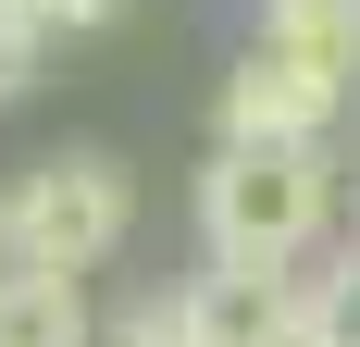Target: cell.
Here are the masks:
<instances>
[{
    "instance_id": "cell-8",
    "label": "cell",
    "mask_w": 360,
    "mask_h": 347,
    "mask_svg": "<svg viewBox=\"0 0 360 347\" xmlns=\"http://www.w3.org/2000/svg\"><path fill=\"white\" fill-rule=\"evenodd\" d=\"M311 347H360V236L335 273H311Z\"/></svg>"
},
{
    "instance_id": "cell-9",
    "label": "cell",
    "mask_w": 360,
    "mask_h": 347,
    "mask_svg": "<svg viewBox=\"0 0 360 347\" xmlns=\"http://www.w3.org/2000/svg\"><path fill=\"white\" fill-rule=\"evenodd\" d=\"M37 63H50V25H37L25 0H0V112L37 87Z\"/></svg>"
},
{
    "instance_id": "cell-11",
    "label": "cell",
    "mask_w": 360,
    "mask_h": 347,
    "mask_svg": "<svg viewBox=\"0 0 360 347\" xmlns=\"http://www.w3.org/2000/svg\"><path fill=\"white\" fill-rule=\"evenodd\" d=\"M348 236H360V211H348Z\"/></svg>"
},
{
    "instance_id": "cell-2",
    "label": "cell",
    "mask_w": 360,
    "mask_h": 347,
    "mask_svg": "<svg viewBox=\"0 0 360 347\" xmlns=\"http://www.w3.org/2000/svg\"><path fill=\"white\" fill-rule=\"evenodd\" d=\"M137 236V186L112 149H50L0 186V248L13 261H63V273H100L112 248Z\"/></svg>"
},
{
    "instance_id": "cell-6",
    "label": "cell",
    "mask_w": 360,
    "mask_h": 347,
    "mask_svg": "<svg viewBox=\"0 0 360 347\" xmlns=\"http://www.w3.org/2000/svg\"><path fill=\"white\" fill-rule=\"evenodd\" d=\"M261 37H286V50H311L360 87V0H261Z\"/></svg>"
},
{
    "instance_id": "cell-10",
    "label": "cell",
    "mask_w": 360,
    "mask_h": 347,
    "mask_svg": "<svg viewBox=\"0 0 360 347\" xmlns=\"http://www.w3.org/2000/svg\"><path fill=\"white\" fill-rule=\"evenodd\" d=\"M25 13H37V25H50V37H87V25H112L124 0H25Z\"/></svg>"
},
{
    "instance_id": "cell-4",
    "label": "cell",
    "mask_w": 360,
    "mask_h": 347,
    "mask_svg": "<svg viewBox=\"0 0 360 347\" xmlns=\"http://www.w3.org/2000/svg\"><path fill=\"white\" fill-rule=\"evenodd\" d=\"M224 137H335V112H348V74L286 50V37H249L236 74H224Z\"/></svg>"
},
{
    "instance_id": "cell-1",
    "label": "cell",
    "mask_w": 360,
    "mask_h": 347,
    "mask_svg": "<svg viewBox=\"0 0 360 347\" xmlns=\"http://www.w3.org/2000/svg\"><path fill=\"white\" fill-rule=\"evenodd\" d=\"M335 211L348 186L323 137H224L199 162V261H311Z\"/></svg>"
},
{
    "instance_id": "cell-5",
    "label": "cell",
    "mask_w": 360,
    "mask_h": 347,
    "mask_svg": "<svg viewBox=\"0 0 360 347\" xmlns=\"http://www.w3.org/2000/svg\"><path fill=\"white\" fill-rule=\"evenodd\" d=\"M0 347H100V298L63 261H13L0 248Z\"/></svg>"
},
{
    "instance_id": "cell-7",
    "label": "cell",
    "mask_w": 360,
    "mask_h": 347,
    "mask_svg": "<svg viewBox=\"0 0 360 347\" xmlns=\"http://www.w3.org/2000/svg\"><path fill=\"white\" fill-rule=\"evenodd\" d=\"M100 347H186V285H137V298L100 322Z\"/></svg>"
},
{
    "instance_id": "cell-3",
    "label": "cell",
    "mask_w": 360,
    "mask_h": 347,
    "mask_svg": "<svg viewBox=\"0 0 360 347\" xmlns=\"http://www.w3.org/2000/svg\"><path fill=\"white\" fill-rule=\"evenodd\" d=\"M186 347H311V273L298 261H199Z\"/></svg>"
}]
</instances>
